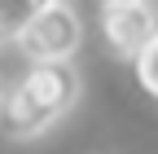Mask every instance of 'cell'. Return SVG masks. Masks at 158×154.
Instances as JSON below:
<instances>
[{
	"mask_svg": "<svg viewBox=\"0 0 158 154\" xmlns=\"http://www.w3.org/2000/svg\"><path fill=\"white\" fill-rule=\"evenodd\" d=\"M79 101V71L70 62H44L31 66L22 79L5 92L0 106V132L13 141H31L44 128H53L62 114Z\"/></svg>",
	"mask_w": 158,
	"mask_h": 154,
	"instance_id": "1",
	"label": "cell"
},
{
	"mask_svg": "<svg viewBox=\"0 0 158 154\" xmlns=\"http://www.w3.org/2000/svg\"><path fill=\"white\" fill-rule=\"evenodd\" d=\"M79 44H84V22H79V13L66 5V0L48 5L22 35H18V49L27 53L31 66H44V62H70V57L79 53Z\"/></svg>",
	"mask_w": 158,
	"mask_h": 154,
	"instance_id": "2",
	"label": "cell"
},
{
	"mask_svg": "<svg viewBox=\"0 0 158 154\" xmlns=\"http://www.w3.org/2000/svg\"><path fill=\"white\" fill-rule=\"evenodd\" d=\"M154 35H158V18L149 5H106L101 9V40L123 62H136Z\"/></svg>",
	"mask_w": 158,
	"mask_h": 154,
	"instance_id": "3",
	"label": "cell"
},
{
	"mask_svg": "<svg viewBox=\"0 0 158 154\" xmlns=\"http://www.w3.org/2000/svg\"><path fill=\"white\" fill-rule=\"evenodd\" d=\"M48 5L57 0H0V40H18Z\"/></svg>",
	"mask_w": 158,
	"mask_h": 154,
	"instance_id": "4",
	"label": "cell"
},
{
	"mask_svg": "<svg viewBox=\"0 0 158 154\" xmlns=\"http://www.w3.org/2000/svg\"><path fill=\"white\" fill-rule=\"evenodd\" d=\"M132 75H136V84H141V92H149V97L158 101V35L149 40V49L132 62Z\"/></svg>",
	"mask_w": 158,
	"mask_h": 154,
	"instance_id": "5",
	"label": "cell"
},
{
	"mask_svg": "<svg viewBox=\"0 0 158 154\" xmlns=\"http://www.w3.org/2000/svg\"><path fill=\"white\" fill-rule=\"evenodd\" d=\"M106 5H145V0H101V9Z\"/></svg>",
	"mask_w": 158,
	"mask_h": 154,
	"instance_id": "6",
	"label": "cell"
},
{
	"mask_svg": "<svg viewBox=\"0 0 158 154\" xmlns=\"http://www.w3.org/2000/svg\"><path fill=\"white\" fill-rule=\"evenodd\" d=\"M5 92H9V88H5V79H0V106H5Z\"/></svg>",
	"mask_w": 158,
	"mask_h": 154,
	"instance_id": "7",
	"label": "cell"
}]
</instances>
